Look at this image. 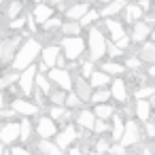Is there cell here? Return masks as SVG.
Here are the masks:
<instances>
[{
	"instance_id": "6da1fadb",
	"label": "cell",
	"mask_w": 155,
	"mask_h": 155,
	"mask_svg": "<svg viewBox=\"0 0 155 155\" xmlns=\"http://www.w3.org/2000/svg\"><path fill=\"white\" fill-rule=\"evenodd\" d=\"M41 49H43V43H41L38 38H34V36L26 38V41L17 47L15 58H13V62H11V68L17 70V72H21L24 68L36 64V60H38V55H41Z\"/></svg>"
},
{
	"instance_id": "7a4b0ae2",
	"label": "cell",
	"mask_w": 155,
	"mask_h": 155,
	"mask_svg": "<svg viewBox=\"0 0 155 155\" xmlns=\"http://www.w3.org/2000/svg\"><path fill=\"white\" fill-rule=\"evenodd\" d=\"M106 34L102 32V28L98 24L89 26L87 28V38H85V45H87V51H89V60L91 62H102V58L106 55Z\"/></svg>"
},
{
	"instance_id": "3957f363",
	"label": "cell",
	"mask_w": 155,
	"mask_h": 155,
	"mask_svg": "<svg viewBox=\"0 0 155 155\" xmlns=\"http://www.w3.org/2000/svg\"><path fill=\"white\" fill-rule=\"evenodd\" d=\"M60 49H62V55H64L66 60H79V58L85 53L87 45H85V38H83L81 34H79V36H62Z\"/></svg>"
},
{
	"instance_id": "277c9868",
	"label": "cell",
	"mask_w": 155,
	"mask_h": 155,
	"mask_svg": "<svg viewBox=\"0 0 155 155\" xmlns=\"http://www.w3.org/2000/svg\"><path fill=\"white\" fill-rule=\"evenodd\" d=\"M21 45V32L19 34H11L7 38L0 41V68H11V62L15 58L17 47Z\"/></svg>"
},
{
	"instance_id": "5b68a950",
	"label": "cell",
	"mask_w": 155,
	"mask_h": 155,
	"mask_svg": "<svg viewBox=\"0 0 155 155\" xmlns=\"http://www.w3.org/2000/svg\"><path fill=\"white\" fill-rule=\"evenodd\" d=\"M140 140H142V130L138 125V119H134V117L132 119H125V127H123V134H121L119 142L125 149H130V147H136Z\"/></svg>"
},
{
	"instance_id": "8992f818",
	"label": "cell",
	"mask_w": 155,
	"mask_h": 155,
	"mask_svg": "<svg viewBox=\"0 0 155 155\" xmlns=\"http://www.w3.org/2000/svg\"><path fill=\"white\" fill-rule=\"evenodd\" d=\"M58 130H60V125H58V121L55 119H51L49 115H38L36 117V123H34V134L38 136V138H53L55 134H58Z\"/></svg>"
},
{
	"instance_id": "52a82bcc",
	"label": "cell",
	"mask_w": 155,
	"mask_h": 155,
	"mask_svg": "<svg viewBox=\"0 0 155 155\" xmlns=\"http://www.w3.org/2000/svg\"><path fill=\"white\" fill-rule=\"evenodd\" d=\"M36 72H38V70H36V64L24 68V70L19 72V77H17V87H19V91H21L24 98H28V96L34 94V79H36Z\"/></svg>"
},
{
	"instance_id": "ba28073f",
	"label": "cell",
	"mask_w": 155,
	"mask_h": 155,
	"mask_svg": "<svg viewBox=\"0 0 155 155\" xmlns=\"http://www.w3.org/2000/svg\"><path fill=\"white\" fill-rule=\"evenodd\" d=\"M53 138H55V144H58L62 151H68V149L79 140V127L72 125V123H68V125H64L62 130H58V134H55Z\"/></svg>"
},
{
	"instance_id": "9c48e42d",
	"label": "cell",
	"mask_w": 155,
	"mask_h": 155,
	"mask_svg": "<svg viewBox=\"0 0 155 155\" xmlns=\"http://www.w3.org/2000/svg\"><path fill=\"white\" fill-rule=\"evenodd\" d=\"M11 108H13L17 115H21V117H38L41 110H43L36 102H30V100H26L24 96L13 98V100H11Z\"/></svg>"
},
{
	"instance_id": "30bf717a",
	"label": "cell",
	"mask_w": 155,
	"mask_h": 155,
	"mask_svg": "<svg viewBox=\"0 0 155 155\" xmlns=\"http://www.w3.org/2000/svg\"><path fill=\"white\" fill-rule=\"evenodd\" d=\"M47 77H49V81H51L55 87H60V89H64V91H72V74H70L66 68L53 66V68H49Z\"/></svg>"
},
{
	"instance_id": "8fae6325",
	"label": "cell",
	"mask_w": 155,
	"mask_h": 155,
	"mask_svg": "<svg viewBox=\"0 0 155 155\" xmlns=\"http://www.w3.org/2000/svg\"><path fill=\"white\" fill-rule=\"evenodd\" d=\"M19 140V121H5L0 123V142L11 147Z\"/></svg>"
},
{
	"instance_id": "7c38bea8",
	"label": "cell",
	"mask_w": 155,
	"mask_h": 155,
	"mask_svg": "<svg viewBox=\"0 0 155 155\" xmlns=\"http://www.w3.org/2000/svg\"><path fill=\"white\" fill-rule=\"evenodd\" d=\"M127 36H130V41H132V45H142V43H147L149 36H151V26H149L144 19L134 21V24H132V32H130Z\"/></svg>"
},
{
	"instance_id": "4fadbf2b",
	"label": "cell",
	"mask_w": 155,
	"mask_h": 155,
	"mask_svg": "<svg viewBox=\"0 0 155 155\" xmlns=\"http://www.w3.org/2000/svg\"><path fill=\"white\" fill-rule=\"evenodd\" d=\"M110 98L115 100V102H121V104H125L127 100H130V91H127V81L125 79H121V77H115L113 81H110Z\"/></svg>"
},
{
	"instance_id": "5bb4252c",
	"label": "cell",
	"mask_w": 155,
	"mask_h": 155,
	"mask_svg": "<svg viewBox=\"0 0 155 155\" xmlns=\"http://www.w3.org/2000/svg\"><path fill=\"white\" fill-rule=\"evenodd\" d=\"M100 26L106 28L108 41H110V43H115L117 38H121V36L125 34V24L119 21V19H115V17H104V21H100Z\"/></svg>"
},
{
	"instance_id": "9a60e30c",
	"label": "cell",
	"mask_w": 155,
	"mask_h": 155,
	"mask_svg": "<svg viewBox=\"0 0 155 155\" xmlns=\"http://www.w3.org/2000/svg\"><path fill=\"white\" fill-rule=\"evenodd\" d=\"M72 91L83 100V102H89L91 100V85H89V81L87 79H83L81 74H77V77H72Z\"/></svg>"
},
{
	"instance_id": "2e32d148",
	"label": "cell",
	"mask_w": 155,
	"mask_h": 155,
	"mask_svg": "<svg viewBox=\"0 0 155 155\" xmlns=\"http://www.w3.org/2000/svg\"><path fill=\"white\" fill-rule=\"evenodd\" d=\"M94 121H96V115L91 108H79L77 115H74V123L79 130H85V132H91L94 130Z\"/></svg>"
},
{
	"instance_id": "e0dca14e",
	"label": "cell",
	"mask_w": 155,
	"mask_h": 155,
	"mask_svg": "<svg viewBox=\"0 0 155 155\" xmlns=\"http://www.w3.org/2000/svg\"><path fill=\"white\" fill-rule=\"evenodd\" d=\"M30 13H32V17L36 19V24L41 26L45 19H49V17L55 13V9H53V7H49L47 2H34V7H32V11H30Z\"/></svg>"
},
{
	"instance_id": "ac0fdd59",
	"label": "cell",
	"mask_w": 155,
	"mask_h": 155,
	"mask_svg": "<svg viewBox=\"0 0 155 155\" xmlns=\"http://www.w3.org/2000/svg\"><path fill=\"white\" fill-rule=\"evenodd\" d=\"M91 7H89V2H72V5H68V9L64 11V15H66V19H74V21H79L87 11H89Z\"/></svg>"
},
{
	"instance_id": "d6986e66",
	"label": "cell",
	"mask_w": 155,
	"mask_h": 155,
	"mask_svg": "<svg viewBox=\"0 0 155 155\" xmlns=\"http://www.w3.org/2000/svg\"><path fill=\"white\" fill-rule=\"evenodd\" d=\"M125 5H127V0H110V2H106L104 7L98 9V13H100V17H115L123 11Z\"/></svg>"
},
{
	"instance_id": "ffe728a7",
	"label": "cell",
	"mask_w": 155,
	"mask_h": 155,
	"mask_svg": "<svg viewBox=\"0 0 155 155\" xmlns=\"http://www.w3.org/2000/svg\"><path fill=\"white\" fill-rule=\"evenodd\" d=\"M123 127H125V117L117 110L113 117H110V140L113 142H119L121 134H123Z\"/></svg>"
},
{
	"instance_id": "44dd1931",
	"label": "cell",
	"mask_w": 155,
	"mask_h": 155,
	"mask_svg": "<svg viewBox=\"0 0 155 155\" xmlns=\"http://www.w3.org/2000/svg\"><path fill=\"white\" fill-rule=\"evenodd\" d=\"M60 53H62L60 45H43V49H41V60H43L49 68H53Z\"/></svg>"
},
{
	"instance_id": "7402d4cb",
	"label": "cell",
	"mask_w": 155,
	"mask_h": 155,
	"mask_svg": "<svg viewBox=\"0 0 155 155\" xmlns=\"http://www.w3.org/2000/svg\"><path fill=\"white\" fill-rule=\"evenodd\" d=\"M151 115H153V108H151V102L149 100H136V104H134V119H138V121H149L151 119Z\"/></svg>"
},
{
	"instance_id": "603a6c76",
	"label": "cell",
	"mask_w": 155,
	"mask_h": 155,
	"mask_svg": "<svg viewBox=\"0 0 155 155\" xmlns=\"http://www.w3.org/2000/svg\"><path fill=\"white\" fill-rule=\"evenodd\" d=\"M142 17H144V11H142L136 2H127V5L123 7V19H125V24L140 21Z\"/></svg>"
},
{
	"instance_id": "cb8c5ba5",
	"label": "cell",
	"mask_w": 155,
	"mask_h": 155,
	"mask_svg": "<svg viewBox=\"0 0 155 155\" xmlns=\"http://www.w3.org/2000/svg\"><path fill=\"white\" fill-rule=\"evenodd\" d=\"M98 64H100V70L106 72V74H110V77H119V74H125L127 72L125 66L119 64L117 60H106V62H98Z\"/></svg>"
},
{
	"instance_id": "d4e9b609",
	"label": "cell",
	"mask_w": 155,
	"mask_h": 155,
	"mask_svg": "<svg viewBox=\"0 0 155 155\" xmlns=\"http://www.w3.org/2000/svg\"><path fill=\"white\" fill-rule=\"evenodd\" d=\"M36 149H38L41 155H64V151H62L55 142H51V140H47V138L36 140Z\"/></svg>"
},
{
	"instance_id": "484cf974",
	"label": "cell",
	"mask_w": 155,
	"mask_h": 155,
	"mask_svg": "<svg viewBox=\"0 0 155 155\" xmlns=\"http://www.w3.org/2000/svg\"><path fill=\"white\" fill-rule=\"evenodd\" d=\"M138 58H140V62L155 64V41H147V43H142L140 49H138Z\"/></svg>"
},
{
	"instance_id": "4316f807",
	"label": "cell",
	"mask_w": 155,
	"mask_h": 155,
	"mask_svg": "<svg viewBox=\"0 0 155 155\" xmlns=\"http://www.w3.org/2000/svg\"><path fill=\"white\" fill-rule=\"evenodd\" d=\"M87 81H89L91 89H98V87H106V85H110L113 77L106 74V72H102V70H94V74H91Z\"/></svg>"
},
{
	"instance_id": "83f0119b",
	"label": "cell",
	"mask_w": 155,
	"mask_h": 155,
	"mask_svg": "<svg viewBox=\"0 0 155 155\" xmlns=\"http://www.w3.org/2000/svg\"><path fill=\"white\" fill-rule=\"evenodd\" d=\"M94 115L98 117V119H106V121H110V117L117 113V108L110 104V102H102V104H94Z\"/></svg>"
},
{
	"instance_id": "f1b7e54d",
	"label": "cell",
	"mask_w": 155,
	"mask_h": 155,
	"mask_svg": "<svg viewBox=\"0 0 155 155\" xmlns=\"http://www.w3.org/2000/svg\"><path fill=\"white\" fill-rule=\"evenodd\" d=\"M34 89H38L43 96H49V94L53 91V83L49 81V77H47V74L36 72V79H34Z\"/></svg>"
},
{
	"instance_id": "f546056e",
	"label": "cell",
	"mask_w": 155,
	"mask_h": 155,
	"mask_svg": "<svg viewBox=\"0 0 155 155\" xmlns=\"http://www.w3.org/2000/svg\"><path fill=\"white\" fill-rule=\"evenodd\" d=\"M62 24H64L62 15H51L49 19H45V21L41 24V30H43V32H47V34H51V32H60Z\"/></svg>"
},
{
	"instance_id": "4dcf8cb0",
	"label": "cell",
	"mask_w": 155,
	"mask_h": 155,
	"mask_svg": "<svg viewBox=\"0 0 155 155\" xmlns=\"http://www.w3.org/2000/svg\"><path fill=\"white\" fill-rule=\"evenodd\" d=\"M32 132H34V123L30 121V117H21V121H19V140H21V144H26L30 140Z\"/></svg>"
},
{
	"instance_id": "1f68e13d",
	"label": "cell",
	"mask_w": 155,
	"mask_h": 155,
	"mask_svg": "<svg viewBox=\"0 0 155 155\" xmlns=\"http://www.w3.org/2000/svg\"><path fill=\"white\" fill-rule=\"evenodd\" d=\"M60 32H62V36H79V34L83 32V28H81L79 21H74V19H66V21L62 24Z\"/></svg>"
},
{
	"instance_id": "d6a6232c",
	"label": "cell",
	"mask_w": 155,
	"mask_h": 155,
	"mask_svg": "<svg viewBox=\"0 0 155 155\" xmlns=\"http://www.w3.org/2000/svg\"><path fill=\"white\" fill-rule=\"evenodd\" d=\"M2 13H5V19L7 21L9 19H15V17H19L24 13V2H21V0H11L9 7H7V11H2Z\"/></svg>"
},
{
	"instance_id": "836d02e7",
	"label": "cell",
	"mask_w": 155,
	"mask_h": 155,
	"mask_svg": "<svg viewBox=\"0 0 155 155\" xmlns=\"http://www.w3.org/2000/svg\"><path fill=\"white\" fill-rule=\"evenodd\" d=\"M113 98H110V89H108V85L106 87H98V89H94L91 91V104H102V102H110Z\"/></svg>"
},
{
	"instance_id": "e575fe53",
	"label": "cell",
	"mask_w": 155,
	"mask_h": 155,
	"mask_svg": "<svg viewBox=\"0 0 155 155\" xmlns=\"http://www.w3.org/2000/svg\"><path fill=\"white\" fill-rule=\"evenodd\" d=\"M98 19H100L98 9H89V11H87V13H85V15L79 19V24H81V28H83V30H87V28H89V26H94Z\"/></svg>"
},
{
	"instance_id": "d590c367",
	"label": "cell",
	"mask_w": 155,
	"mask_h": 155,
	"mask_svg": "<svg viewBox=\"0 0 155 155\" xmlns=\"http://www.w3.org/2000/svg\"><path fill=\"white\" fill-rule=\"evenodd\" d=\"M83 100L74 94V91H66V100H64V106L66 108H70V110H79V108H83Z\"/></svg>"
},
{
	"instance_id": "8d00e7d4",
	"label": "cell",
	"mask_w": 155,
	"mask_h": 155,
	"mask_svg": "<svg viewBox=\"0 0 155 155\" xmlns=\"http://www.w3.org/2000/svg\"><path fill=\"white\" fill-rule=\"evenodd\" d=\"M153 91H155V85L142 83V85H138V87L134 89V98H136V100H149V98L153 96Z\"/></svg>"
},
{
	"instance_id": "74e56055",
	"label": "cell",
	"mask_w": 155,
	"mask_h": 155,
	"mask_svg": "<svg viewBox=\"0 0 155 155\" xmlns=\"http://www.w3.org/2000/svg\"><path fill=\"white\" fill-rule=\"evenodd\" d=\"M7 28H9L11 32H24V30H26V13H21V15L15 17V19H9Z\"/></svg>"
},
{
	"instance_id": "f35d334b",
	"label": "cell",
	"mask_w": 155,
	"mask_h": 155,
	"mask_svg": "<svg viewBox=\"0 0 155 155\" xmlns=\"http://www.w3.org/2000/svg\"><path fill=\"white\" fill-rule=\"evenodd\" d=\"M106 132H110V121H106V119H98V117H96V121H94V130H91V134H98V136H104Z\"/></svg>"
},
{
	"instance_id": "ab89813d",
	"label": "cell",
	"mask_w": 155,
	"mask_h": 155,
	"mask_svg": "<svg viewBox=\"0 0 155 155\" xmlns=\"http://www.w3.org/2000/svg\"><path fill=\"white\" fill-rule=\"evenodd\" d=\"M17 77H19L17 70H9L7 74H2V77H0V89H7L9 85H15L17 83Z\"/></svg>"
},
{
	"instance_id": "60d3db41",
	"label": "cell",
	"mask_w": 155,
	"mask_h": 155,
	"mask_svg": "<svg viewBox=\"0 0 155 155\" xmlns=\"http://www.w3.org/2000/svg\"><path fill=\"white\" fill-rule=\"evenodd\" d=\"M94 70H96V62H91V60H85V62H81V66H79V74H81L83 79H89V77L94 74Z\"/></svg>"
},
{
	"instance_id": "b9f144b4",
	"label": "cell",
	"mask_w": 155,
	"mask_h": 155,
	"mask_svg": "<svg viewBox=\"0 0 155 155\" xmlns=\"http://www.w3.org/2000/svg\"><path fill=\"white\" fill-rule=\"evenodd\" d=\"M47 110H49V117H51V119L60 121V119L64 117V113H66L68 108H66L64 104H49V106H47Z\"/></svg>"
},
{
	"instance_id": "7bdbcfd3",
	"label": "cell",
	"mask_w": 155,
	"mask_h": 155,
	"mask_svg": "<svg viewBox=\"0 0 155 155\" xmlns=\"http://www.w3.org/2000/svg\"><path fill=\"white\" fill-rule=\"evenodd\" d=\"M91 147H94V151H96V153H106V155H108L110 142H108V138H104V136H98V138H96V142H94Z\"/></svg>"
},
{
	"instance_id": "ee69618b",
	"label": "cell",
	"mask_w": 155,
	"mask_h": 155,
	"mask_svg": "<svg viewBox=\"0 0 155 155\" xmlns=\"http://www.w3.org/2000/svg\"><path fill=\"white\" fill-rule=\"evenodd\" d=\"M123 66H125V70L136 72V70H140V68H142V62H140V58H138V55H130V58L123 62Z\"/></svg>"
},
{
	"instance_id": "f6af8a7d",
	"label": "cell",
	"mask_w": 155,
	"mask_h": 155,
	"mask_svg": "<svg viewBox=\"0 0 155 155\" xmlns=\"http://www.w3.org/2000/svg\"><path fill=\"white\" fill-rule=\"evenodd\" d=\"M106 55H108L110 60H115V58L123 55V51H121V49H119L115 43H110V41H108V43H106Z\"/></svg>"
},
{
	"instance_id": "bcb514c9",
	"label": "cell",
	"mask_w": 155,
	"mask_h": 155,
	"mask_svg": "<svg viewBox=\"0 0 155 155\" xmlns=\"http://www.w3.org/2000/svg\"><path fill=\"white\" fill-rule=\"evenodd\" d=\"M47 98H49L51 104H64V100H66V91H64V89H62V91H51Z\"/></svg>"
},
{
	"instance_id": "7dc6e473",
	"label": "cell",
	"mask_w": 155,
	"mask_h": 155,
	"mask_svg": "<svg viewBox=\"0 0 155 155\" xmlns=\"http://www.w3.org/2000/svg\"><path fill=\"white\" fill-rule=\"evenodd\" d=\"M11 155H32L30 153V149L26 147V144H11Z\"/></svg>"
},
{
	"instance_id": "c3c4849f",
	"label": "cell",
	"mask_w": 155,
	"mask_h": 155,
	"mask_svg": "<svg viewBox=\"0 0 155 155\" xmlns=\"http://www.w3.org/2000/svg\"><path fill=\"white\" fill-rule=\"evenodd\" d=\"M115 45H117V47H119L121 51H127V49H130V45H132V41H130L127 32H125V34H123L121 38H117V41H115Z\"/></svg>"
},
{
	"instance_id": "681fc988",
	"label": "cell",
	"mask_w": 155,
	"mask_h": 155,
	"mask_svg": "<svg viewBox=\"0 0 155 155\" xmlns=\"http://www.w3.org/2000/svg\"><path fill=\"white\" fill-rule=\"evenodd\" d=\"M144 134H147V138H151V140H155V121H144Z\"/></svg>"
},
{
	"instance_id": "f907efd6",
	"label": "cell",
	"mask_w": 155,
	"mask_h": 155,
	"mask_svg": "<svg viewBox=\"0 0 155 155\" xmlns=\"http://www.w3.org/2000/svg\"><path fill=\"white\" fill-rule=\"evenodd\" d=\"M108 155H125V147H123L121 142H115V144H110Z\"/></svg>"
},
{
	"instance_id": "816d5d0a",
	"label": "cell",
	"mask_w": 155,
	"mask_h": 155,
	"mask_svg": "<svg viewBox=\"0 0 155 155\" xmlns=\"http://www.w3.org/2000/svg\"><path fill=\"white\" fill-rule=\"evenodd\" d=\"M136 5L144 11V13H149V11H153V0H136Z\"/></svg>"
},
{
	"instance_id": "f5cc1de1",
	"label": "cell",
	"mask_w": 155,
	"mask_h": 155,
	"mask_svg": "<svg viewBox=\"0 0 155 155\" xmlns=\"http://www.w3.org/2000/svg\"><path fill=\"white\" fill-rule=\"evenodd\" d=\"M36 70H38L41 74H47V72H49V66H47V64H45V62L41 60V62L36 64Z\"/></svg>"
},
{
	"instance_id": "db71d44e",
	"label": "cell",
	"mask_w": 155,
	"mask_h": 155,
	"mask_svg": "<svg viewBox=\"0 0 155 155\" xmlns=\"http://www.w3.org/2000/svg\"><path fill=\"white\" fill-rule=\"evenodd\" d=\"M68 155H85V153H83L81 147H70V149H68Z\"/></svg>"
},
{
	"instance_id": "11a10c76",
	"label": "cell",
	"mask_w": 155,
	"mask_h": 155,
	"mask_svg": "<svg viewBox=\"0 0 155 155\" xmlns=\"http://www.w3.org/2000/svg\"><path fill=\"white\" fill-rule=\"evenodd\" d=\"M5 104H7V98H5V91L0 89V110L5 108Z\"/></svg>"
},
{
	"instance_id": "9f6ffc18",
	"label": "cell",
	"mask_w": 155,
	"mask_h": 155,
	"mask_svg": "<svg viewBox=\"0 0 155 155\" xmlns=\"http://www.w3.org/2000/svg\"><path fill=\"white\" fill-rule=\"evenodd\" d=\"M147 77H149V79H155V64H151V66H149V72H147Z\"/></svg>"
},
{
	"instance_id": "6f0895ef",
	"label": "cell",
	"mask_w": 155,
	"mask_h": 155,
	"mask_svg": "<svg viewBox=\"0 0 155 155\" xmlns=\"http://www.w3.org/2000/svg\"><path fill=\"white\" fill-rule=\"evenodd\" d=\"M149 102H151V108H153V113H155V91H153V96L149 98Z\"/></svg>"
},
{
	"instance_id": "680465c9",
	"label": "cell",
	"mask_w": 155,
	"mask_h": 155,
	"mask_svg": "<svg viewBox=\"0 0 155 155\" xmlns=\"http://www.w3.org/2000/svg\"><path fill=\"white\" fill-rule=\"evenodd\" d=\"M149 41H155V26L151 28V36H149Z\"/></svg>"
},
{
	"instance_id": "91938a15",
	"label": "cell",
	"mask_w": 155,
	"mask_h": 155,
	"mask_svg": "<svg viewBox=\"0 0 155 155\" xmlns=\"http://www.w3.org/2000/svg\"><path fill=\"white\" fill-rule=\"evenodd\" d=\"M142 155H153V151H151V149H144V151H142Z\"/></svg>"
},
{
	"instance_id": "94428289",
	"label": "cell",
	"mask_w": 155,
	"mask_h": 155,
	"mask_svg": "<svg viewBox=\"0 0 155 155\" xmlns=\"http://www.w3.org/2000/svg\"><path fill=\"white\" fill-rule=\"evenodd\" d=\"M96 2H100V5H102V7H104V5H106V2H110V0H96Z\"/></svg>"
},
{
	"instance_id": "6125c7cd",
	"label": "cell",
	"mask_w": 155,
	"mask_h": 155,
	"mask_svg": "<svg viewBox=\"0 0 155 155\" xmlns=\"http://www.w3.org/2000/svg\"><path fill=\"white\" fill-rule=\"evenodd\" d=\"M89 155H106V153H96V151H91Z\"/></svg>"
},
{
	"instance_id": "be15d7a7",
	"label": "cell",
	"mask_w": 155,
	"mask_h": 155,
	"mask_svg": "<svg viewBox=\"0 0 155 155\" xmlns=\"http://www.w3.org/2000/svg\"><path fill=\"white\" fill-rule=\"evenodd\" d=\"M2 5H5V0H0V7H2Z\"/></svg>"
},
{
	"instance_id": "e7e4bbea",
	"label": "cell",
	"mask_w": 155,
	"mask_h": 155,
	"mask_svg": "<svg viewBox=\"0 0 155 155\" xmlns=\"http://www.w3.org/2000/svg\"><path fill=\"white\" fill-rule=\"evenodd\" d=\"M127 2H136V0H127Z\"/></svg>"
},
{
	"instance_id": "03108f58",
	"label": "cell",
	"mask_w": 155,
	"mask_h": 155,
	"mask_svg": "<svg viewBox=\"0 0 155 155\" xmlns=\"http://www.w3.org/2000/svg\"><path fill=\"white\" fill-rule=\"evenodd\" d=\"M153 13H155V7H153Z\"/></svg>"
}]
</instances>
